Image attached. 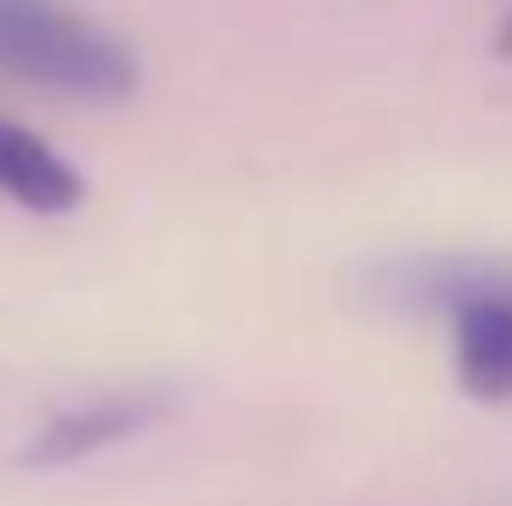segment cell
<instances>
[{
	"mask_svg": "<svg viewBox=\"0 0 512 506\" xmlns=\"http://www.w3.org/2000/svg\"><path fill=\"white\" fill-rule=\"evenodd\" d=\"M0 72L42 96L90 108L137 96L143 78L126 42L66 0H0Z\"/></svg>",
	"mask_w": 512,
	"mask_h": 506,
	"instance_id": "6da1fadb",
	"label": "cell"
},
{
	"mask_svg": "<svg viewBox=\"0 0 512 506\" xmlns=\"http://www.w3.org/2000/svg\"><path fill=\"white\" fill-rule=\"evenodd\" d=\"M429 304L453 322V376L471 399L512 405V274L507 268H435Z\"/></svg>",
	"mask_w": 512,
	"mask_h": 506,
	"instance_id": "7a4b0ae2",
	"label": "cell"
},
{
	"mask_svg": "<svg viewBox=\"0 0 512 506\" xmlns=\"http://www.w3.org/2000/svg\"><path fill=\"white\" fill-rule=\"evenodd\" d=\"M167 417V399L149 393V387H120V393H96L60 417H48L24 447H18V465L24 471H66V465H84L108 447H120L131 435H143L149 423Z\"/></svg>",
	"mask_w": 512,
	"mask_h": 506,
	"instance_id": "3957f363",
	"label": "cell"
},
{
	"mask_svg": "<svg viewBox=\"0 0 512 506\" xmlns=\"http://www.w3.org/2000/svg\"><path fill=\"white\" fill-rule=\"evenodd\" d=\"M0 197L30 215H72L84 203V173L48 137L0 114Z\"/></svg>",
	"mask_w": 512,
	"mask_h": 506,
	"instance_id": "277c9868",
	"label": "cell"
},
{
	"mask_svg": "<svg viewBox=\"0 0 512 506\" xmlns=\"http://www.w3.org/2000/svg\"><path fill=\"white\" fill-rule=\"evenodd\" d=\"M495 54H501V60H512V12L501 18V30H495Z\"/></svg>",
	"mask_w": 512,
	"mask_h": 506,
	"instance_id": "5b68a950",
	"label": "cell"
}]
</instances>
